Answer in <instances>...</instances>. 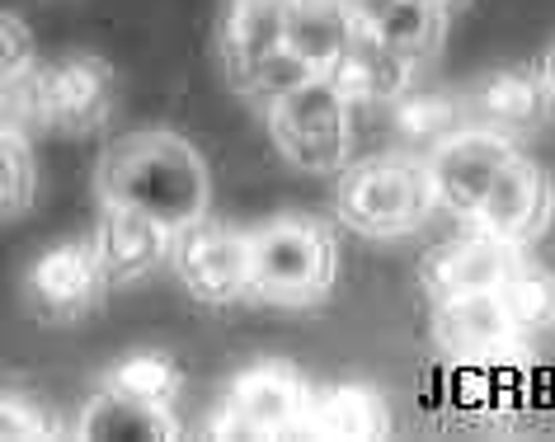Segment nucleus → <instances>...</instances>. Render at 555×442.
Masks as SVG:
<instances>
[{
  "label": "nucleus",
  "instance_id": "16",
  "mask_svg": "<svg viewBox=\"0 0 555 442\" xmlns=\"http://www.w3.org/2000/svg\"><path fill=\"white\" fill-rule=\"evenodd\" d=\"M335 86L349 94V104H396L400 94L414 90L420 62H410L405 52L386 48L382 38L358 29L353 43L339 52V62L325 72Z\"/></svg>",
  "mask_w": 555,
  "mask_h": 442
},
{
  "label": "nucleus",
  "instance_id": "4",
  "mask_svg": "<svg viewBox=\"0 0 555 442\" xmlns=\"http://www.w3.org/2000/svg\"><path fill=\"white\" fill-rule=\"evenodd\" d=\"M263 122L278 156L297 170L330 174L353 165V104L325 72L263 104Z\"/></svg>",
  "mask_w": 555,
  "mask_h": 442
},
{
  "label": "nucleus",
  "instance_id": "3",
  "mask_svg": "<svg viewBox=\"0 0 555 442\" xmlns=\"http://www.w3.org/2000/svg\"><path fill=\"white\" fill-rule=\"evenodd\" d=\"M434 179H428V156L414 151H386V156L353 160L339 170L335 212L349 231L367 240L414 236L434 212Z\"/></svg>",
  "mask_w": 555,
  "mask_h": 442
},
{
  "label": "nucleus",
  "instance_id": "27",
  "mask_svg": "<svg viewBox=\"0 0 555 442\" xmlns=\"http://www.w3.org/2000/svg\"><path fill=\"white\" fill-rule=\"evenodd\" d=\"M0 414H5V438H52L57 428L48 424V414L34 405L24 391H15V386H5V395H0Z\"/></svg>",
  "mask_w": 555,
  "mask_h": 442
},
{
  "label": "nucleus",
  "instance_id": "18",
  "mask_svg": "<svg viewBox=\"0 0 555 442\" xmlns=\"http://www.w3.org/2000/svg\"><path fill=\"white\" fill-rule=\"evenodd\" d=\"M358 29L382 38L386 48L405 52L410 62H434L448 38V10L424 0H349Z\"/></svg>",
  "mask_w": 555,
  "mask_h": 442
},
{
  "label": "nucleus",
  "instance_id": "22",
  "mask_svg": "<svg viewBox=\"0 0 555 442\" xmlns=\"http://www.w3.org/2000/svg\"><path fill=\"white\" fill-rule=\"evenodd\" d=\"M104 391H114L122 400H137V405H156V410H175V395L184 386V372L170 353L160 349H137L128 358H118L114 367L100 377Z\"/></svg>",
  "mask_w": 555,
  "mask_h": 442
},
{
  "label": "nucleus",
  "instance_id": "6",
  "mask_svg": "<svg viewBox=\"0 0 555 442\" xmlns=\"http://www.w3.org/2000/svg\"><path fill=\"white\" fill-rule=\"evenodd\" d=\"M170 264L203 307H235L255 297V236L231 221L198 217L193 226L175 231Z\"/></svg>",
  "mask_w": 555,
  "mask_h": 442
},
{
  "label": "nucleus",
  "instance_id": "26",
  "mask_svg": "<svg viewBox=\"0 0 555 442\" xmlns=\"http://www.w3.org/2000/svg\"><path fill=\"white\" fill-rule=\"evenodd\" d=\"M38 76V48L29 24L20 20V10L0 15V80H29Z\"/></svg>",
  "mask_w": 555,
  "mask_h": 442
},
{
  "label": "nucleus",
  "instance_id": "17",
  "mask_svg": "<svg viewBox=\"0 0 555 442\" xmlns=\"http://www.w3.org/2000/svg\"><path fill=\"white\" fill-rule=\"evenodd\" d=\"M391 433V410L367 381H335L311 391L301 438H330V442H377Z\"/></svg>",
  "mask_w": 555,
  "mask_h": 442
},
{
  "label": "nucleus",
  "instance_id": "13",
  "mask_svg": "<svg viewBox=\"0 0 555 442\" xmlns=\"http://www.w3.org/2000/svg\"><path fill=\"white\" fill-rule=\"evenodd\" d=\"M462 100H466V118L476 128L518 136L546 122L551 90L537 66H499V72H485Z\"/></svg>",
  "mask_w": 555,
  "mask_h": 442
},
{
  "label": "nucleus",
  "instance_id": "14",
  "mask_svg": "<svg viewBox=\"0 0 555 442\" xmlns=\"http://www.w3.org/2000/svg\"><path fill=\"white\" fill-rule=\"evenodd\" d=\"M287 5L293 0H231L217 29V57L231 90H241L273 52L287 43Z\"/></svg>",
  "mask_w": 555,
  "mask_h": 442
},
{
  "label": "nucleus",
  "instance_id": "8",
  "mask_svg": "<svg viewBox=\"0 0 555 442\" xmlns=\"http://www.w3.org/2000/svg\"><path fill=\"white\" fill-rule=\"evenodd\" d=\"M104 287H108V273L100 264L94 240H57L24 269L29 311L48 325H66V321L90 315L100 307Z\"/></svg>",
  "mask_w": 555,
  "mask_h": 442
},
{
  "label": "nucleus",
  "instance_id": "15",
  "mask_svg": "<svg viewBox=\"0 0 555 442\" xmlns=\"http://www.w3.org/2000/svg\"><path fill=\"white\" fill-rule=\"evenodd\" d=\"M428 307H434V315H428V335H434L438 349L452 353V358L518 343L499 287H480V292H462V297H442V301H428Z\"/></svg>",
  "mask_w": 555,
  "mask_h": 442
},
{
  "label": "nucleus",
  "instance_id": "5",
  "mask_svg": "<svg viewBox=\"0 0 555 442\" xmlns=\"http://www.w3.org/2000/svg\"><path fill=\"white\" fill-rule=\"evenodd\" d=\"M315 386L301 377V367L283 358H259L227 381V395L212 414V438H293L301 433Z\"/></svg>",
  "mask_w": 555,
  "mask_h": 442
},
{
  "label": "nucleus",
  "instance_id": "19",
  "mask_svg": "<svg viewBox=\"0 0 555 442\" xmlns=\"http://www.w3.org/2000/svg\"><path fill=\"white\" fill-rule=\"evenodd\" d=\"M358 20L349 0H293L287 5V52L301 57L311 72H330L339 52L353 43Z\"/></svg>",
  "mask_w": 555,
  "mask_h": 442
},
{
  "label": "nucleus",
  "instance_id": "9",
  "mask_svg": "<svg viewBox=\"0 0 555 442\" xmlns=\"http://www.w3.org/2000/svg\"><path fill=\"white\" fill-rule=\"evenodd\" d=\"M118 104V72L100 52H66L38 72V114L57 132L104 128Z\"/></svg>",
  "mask_w": 555,
  "mask_h": 442
},
{
  "label": "nucleus",
  "instance_id": "20",
  "mask_svg": "<svg viewBox=\"0 0 555 442\" xmlns=\"http://www.w3.org/2000/svg\"><path fill=\"white\" fill-rule=\"evenodd\" d=\"M466 122V100L442 90H410L391 104V136L400 151H414V156H434Z\"/></svg>",
  "mask_w": 555,
  "mask_h": 442
},
{
  "label": "nucleus",
  "instance_id": "24",
  "mask_svg": "<svg viewBox=\"0 0 555 442\" xmlns=\"http://www.w3.org/2000/svg\"><path fill=\"white\" fill-rule=\"evenodd\" d=\"M38 193V165L29 146V128L0 122V212L5 221H20L34 207Z\"/></svg>",
  "mask_w": 555,
  "mask_h": 442
},
{
  "label": "nucleus",
  "instance_id": "29",
  "mask_svg": "<svg viewBox=\"0 0 555 442\" xmlns=\"http://www.w3.org/2000/svg\"><path fill=\"white\" fill-rule=\"evenodd\" d=\"M424 5H442V10H456L462 0H424Z\"/></svg>",
  "mask_w": 555,
  "mask_h": 442
},
{
  "label": "nucleus",
  "instance_id": "28",
  "mask_svg": "<svg viewBox=\"0 0 555 442\" xmlns=\"http://www.w3.org/2000/svg\"><path fill=\"white\" fill-rule=\"evenodd\" d=\"M537 72H541V80H546V90H551V100H555V38L546 43V52H541Z\"/></svg>",
  "mask_w": 555,
  "mask_h": 442
},
{
  "label": "nucleus",
  "instance_id": "11",
  "mask_svg": "<svg viewBox=\"0 0 555 442\" xmlns=\"http://www.w3.org/2000/svg\"><path fill=\"white\" fill-rule=\"evenodd\" d=\"M555 217V179L546 165L527 160V156H513L504 165V174L494 179L490 198H485L480 217L470 226L490 231V236L508 240V245H532L541 231L551 226Z\"/></svg>",
  "mask_w": 555,
  "mask_h": 442
},
{
  "label": "nucleus",
  "instance_id": "1",
  "mask_svg": "<svg viewBox=\"0 0 555 442\" xmlns=\"http://www.w3.org/2000/svg\"><path fill=\"white\" fill-rule=\"evenodd\" d=\"M94 193H100V203L137 207V212L165 221L170 231H184L212 207V170L189 136L142 128L114 136L100 151Z\"/></svg>",
  "mask_w": 555,
  "mask_h": 442
},
{
  "label": "nucleus",
  "instance_id": "21",
  "mask_svg": "<svg viewBox=\"0 0 555 442\" xmlns=\"http://www.w3.org/2000/svg\"><path fill=\"white\" fill-rule=\"evenodd\" d=\"M76 438H108V442H160V438H179L175 410H156V405H137V400H122L114 391L90 395L86 410H80Z\"/></svg>",
  "mask_w": 555,
  "mask_h": 442
},
{
  "label": "nucleus",
  "instance_id": "23",
  "mask_svg": "<svg viewBox=\"0 0 555 442\" xmlns=\"http://www.w3.org/2000/svg\"><path fill=\"white\" fill-rule=\"evenodd\" d=\"M499 297H504L513 335L518 339H532V335L555 329V273L551 269H537V264L513 269L508 283L499 287Z\"/></svg>",
  "mask_w": 555,
  "mask_h": 442
},
{
  "label": "nucleus",
  "instance_id": "12",
  "mask_svg": "<svg viewBox=\"0 0 555 442\" xmlns=\"http://www.w3.org/2000/svg\"><path fill=\"white\" fill-rule=\"evenodd\" d=\"M94 250L108 273V287H128L160 269L175 255V231L165 221L137 212V207L100 203V226H94Z\"/></svg>",
  "mask_w": 555,
  "mask_h": 442
},
{
  "label": "nucleus",
  "instance_id": "7",
  "mask_svg": "<svg viewBox=\"0 0 555 442\" xmlns=\"http://www.w3.org/2000/svg\"><path fill=\"white\" fill-rule=\"evenodd\" d=\"M518 156L504 132L476 128L466 122L456 136H448L434 156H428V179H434V203L456 221H476L485 198H490L494 179L504 174V165Z\"/></svg>",
  "mask_w": 555,
  "mask_h": 442
},
{
  "label": "nucleus",
  "instance_id": "25",
  "mask_svg": "<svg viewBox=\"0 0 555 442\" xmlns=\"http://www.w3.org/2000/svg\"><path fill=\"white\" fill-rule=\"evenodd\" d=\"M307 76H315V72H311V66L301 62V57H293V52L283 48V52H273V57L263 62L259 72L249 76V80H245V86L235 90V94H245V100L269 104V100H278V94H287L293 86H301V80H307Z\"/></svg>",
  "mask_w": 555,
  "mask_h": 442
},
{
  "label": "nucleus",
  "instance_id": "10",
  "mask_svg": "<svg viewBox=\"0 0 555 442\" xmlns=\"http://www.w3.org/2000/svg\"><path fill=\"white\" fill-rule=\"evenodd\" d=\"M522 245H508L490 236V231L470 226L462 236L434 245L420 259V292L428 301L442 297H462V292H480V287H504L513 269H522Z\"/></svg>",
  "mask_w": 555,
  "mask_h": 442
},
{
  "label": "nucleus",
  "instance_id": "2",
  "mask_svg": "<svg viewBox=\"0 0 555 442\" xmlns=\"http://www.w3.org/2000/svg\"><path fill=\"white\" fill-rule=\"evenodd\" d=\"M255 236V301L278 311H311L335 292L339 278V240L321 217L278 212Z\"/></svg>",
  "mask_w": 555,
  "mask_h": 442
}]
</instances>
